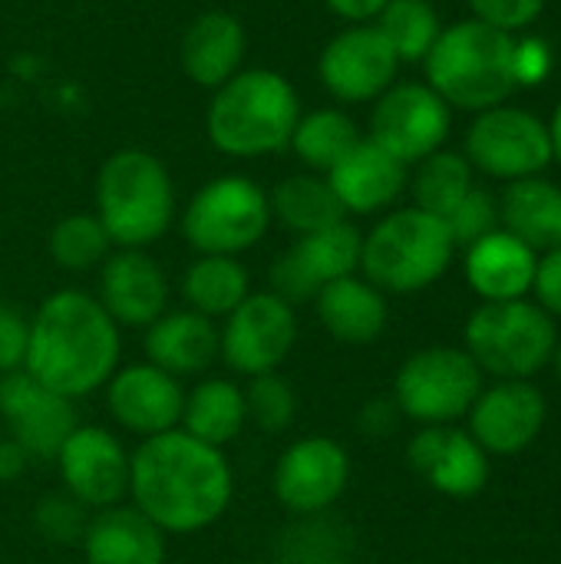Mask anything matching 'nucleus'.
<instances>
[{
  "label": "nucleus",
  "instance_id": "nucleus-3",
  "mask_svg": "<svg viewBox=\"0 0 561 564\" xmlns=\"http://www.w3.org/2000/svg\"><path fill=\"white\" fill-rule=\"evenodd\" d=\"M301 119L298 89L278 69H241L222 83L205 112L212 145L231 159H258L284 149Z\"/></svg>",
  "mask_w": 561,
  "mask_h": 564
},
{
  "label": "nucleus",
  "instance_id": "nucleus-25",
  "mask_svg": "<svg viewBox=\"0 0 561 564\" xmlns=\"http://www.w3.org/2000/svg\"><path fill=\"white\" fill-rule=\"evenodd\" d=\"M79 549L86 564H165V532L132 506H109L89 516Z\"/></svg>",
  "mask_w": 561,
  "mask_h": 564
},
{
  "label": "nucleus",
  "instance_id": "nucleus-36",
  "mask_svg": "<svg viewBox=\"0 0 561 564\" xmlns=\"http://www.w3.org/2000/svg\"><path fill=\"white\" fill-rule=\"evenodd\" d=\"M245 406H248V423L258 426L268 436L288 433L294 416H298V393L294 387L274 370L251 377L245 387Z\"/></svg>",
  "mask_w": 561,
  "mask_h": 564
},
{
  "label": "nucleus",
  "instance_id": "nucleus-30",
  "mask_svg": "<svg viewBox=\"0 0 561 564\" xmlns=\"http://www.w3.org/2000/svg\"><path fill=\"white\" fill-rule=\"evenodd\" d=\"M182 301L188 311L225 321L248 294H251V274L238 258L228 254H198L185 274H182Z\"/></svg>",
  "mask_w": 561,
  "mask_h": 564
},
{
  "label": "nucleus",
  "instance_id": "nucleus-10",
  "mask_svg": "<svg viewBox=\"0 0 561 564\" xmlns=\"http://www.w3.org/2000/svg\"><path fill=\"white\" fill-rule=\"evenodd\" d=\"M466 162L489 178L519 182L552 165L549 122L519 106H493L476 112L466 132Z\"/></svg>",
  "mask_w": 561,
  "mask_h": 564
},
{
  "label": "nucleus",
  "instance_id": "nucleus-42",
  "mask_svg": "<svg viewBox=\"0 0 561 564\" xmlns=\"http://www.w3.org/2000/svg\"><path fill=\"white\" fill-rule=\"evenodd\" d=\"M529 294L549 317H561V245L539 254Z\"/></svg>",
  "mask_w": 561,
  "mask_h": 564
},
{
  "label": "nucleus",
  "instance_id": "nucleus-16",
  "mask_svg": "<svg viewBox=\"0 0 561 564\" xmlns=\"http://www.w3.org/2000/svg\"><path fill=\"white\" fill-rule=\"evenodd\" d=\"M400 59L374 23H350L327 40L317 59L324 89L341 102H374L397 83Z\"/></svg>",
  "mask_w": 561,
  "mask_h": 564
},
{
  "label": "nucleus",
  "instance_id": "nucleus-13",
  "mask_svg": "<svg viewBox=\"0 0 561 564\" xmlns=\"http://www.w3.org/2000/svg\"><path fill=\"white\" fill-rule=\"evenodd\" d=\"M350 486V453L334 436H301L274 463L271 489L298 519L324 516Z\"/></svg>",
  "mask_w": 561,
  "mask_h": 564
},
{
  "label": "nucleus",
  "instance_id": "nucleus-15",
  "mask_svg": "<svg viewBox=\"0 0 561 564\" xmlns=\"http://www.w3.org/2000/svg\"><path fill=\"white\" fill-rule=\"evenodd\" d=\"M0 423L7 440L30 453V459H56L63 440L79 426L76 403L53 393L26 370L0 373Z\"/></svg>",
  "mask_w": 561,
  "mask_h": 564
},
{
  "label": "nucleus",
  "instance_id": "nucleus-48",
  "mask_svg": "<svg viewBox=\"0 0 561 564\" xmlns=\"http://www.w3.org/2000/svg\"><path fill=\"white\" fill-rule=\"evenodd\" d=\"M314 564H344V562H314Z\"/></svg>",
  "mask_w": 561,
  "mask_h": 564
},
{
  "label": "nucleus",
  "instance_id": "nucleus-43",
  "mask_svg": "<svg viewBox=\"0 0 561 564\" xmlns=\"http://www.w3.org/2000/svg\"><path fill=\"white\" fill-rule=\"evenodd\" d=\"M403 416H400V410H397V403L387 397V400H370L364 410H360V430L367 433V436H390L393 430H397V423H400Z\"/></svg>",
  "mask_w": 561,
  "mask_h": 564
},
{
  "label": "nucleus",
  "instance_id": "nucleus-44",
  "mask_svg": "<svg viewBox=\"0 0 561 564\" xmlns=\"http://www.w3.org/2000/svg\"><path fill=\"white\" fill-rule=\"evenodd\" d=\"M324 3L331 7V13H337L347 23H374L387 7V0H324Z\"/></svg>",
  "mask_w": 561,
  "mask_h": 564
},
{
  "label": "nucleus",
  "instance_id": "nucleus-26",
  "mask_svg": "<svg viewBox=\"0 0 561 564\" xmlns=\"http://www.w3.org/2000/svg\"><path fill=\"white\" fill-rule=\"evenodd\" d=\"M314 311L321 327L341 340V344H374L390 321V307H387V294L380 288H374L364 274H350L341 281H331L317 291L314 297Z\"/></svg>",
  "mask_w": 561,
  "mask_h": 564
},
{
  "label": "nucleus",
  "instance_id": "nucleus-40",
  "mask_svg": "<svg viewBox=\"0 0 561 564\" xmlns=\"http://www.w3.org/2000/svg\"><path fill=\"white\" fill-rule=\"evenodd\" d=\"M552 66H555V53H552L549 40H542V36H516L513 76H516L519 89H532V86L546 83Z\"/></svg>",
  "mask_w": 561,
  "mask_h": 564
},
{
  "label": "nucleus",
  "instance_id": "nucleus-27",
  "mask_svg": "<svg viewBox=\"0 0 561 564\" xmlns=\"http://www.w3.org/2000/svg\"><path fill=\"white\" fill-rule=\"evenodd\" d=\"M248 426L245 387L228 377H198L192 390H185L179 430L188 436L225 449Z\"/></svg>",
  "mask_w": 561,
  "mask_h": 564
},
{
  "label": "nucleus",
  "instance_id": "nucleus-24",
  "mask_svg": "<svg viewBox=\"0 0 561 564\" xmlns=\"http://www.w3.org/2000/svg\"><path fill=\"white\" fill-rule=\"evenodd\" d=\"M145 360L175 380L208 377L218 360V327L215 321L182 307L165 311L155 324L145 327Z\"/></svg>",
  "mask_w": 561,
  "mask_h": 564
},
{
  "label": "nucleus",
  "instance_id": "nucleus-9",
  "mask_svg": "<svg viewBox=\"0 0 561 564\" xmlns=\"http://www.w3.org/2000/svg\"><path fill=\"white\" fill-rule=\"evenodd\" d=\"M483 387V370L463 347L433 344L400 364L390 400L420 426H453L473 410Z\"/></svg>",
  "mask_w": 561,
  "mask_h": 564
},
{
  "label": "nucleus",
  "instance_id": "nucleus-31",
  "mask_svg": "<svg viewBox=\"0 0 561 564\" xmlns=\"http://www.w3.org/2000/svg\"><path fill=\"white\" fill-rule=\"evenodd\" d=\"M268 202H271V221H281L298 238L347 218L327 175H317V172L281 178L274 192L268 195Z\"/></svg>",
  "mask_w": 561,
  "mask_h": 564
},
{
  "label": "nucleus",
  "instance_id": "nucleus-20",
  "mask_svg": "<svg viewBox=\"0 0 561 564\" xmlns=\"http://www.w3.org/2000/svg\"><path fill=\"white\" fill-rule=\"evenodd\" d=\"M96 301L119 327L145 330L169 311V278L142 248H119L99 264Z\"/></svg>",
  "mask_w": 561,
  "mask_h": 564
},
{
  "label": "nucleus",
  "instance_id": "nucleus-19",
  "mask_svg": "<svg viewBox=\"0 0 561 564\" xmlns=\"http://www.w3.org/2000/svg\"><path fill=\"white\" fill-rule=\"evenodd\" d=\"M410 469L446 499H476L489 486V453L460 426H420L407 443Z\"/></svg>",
  "mask_w": 561,
  "mask_h": 564
},
{
  "label": "nucleus",
  "instance_id": "nucleus-14",
  "mask_svg": "<svg viewBox=\"0 0 561 564\" xmlns=\"http://www.w3.org/2000/svg\"><path fill=\"white\" fill-rule=\"evenodd\" d=\"M129 463L132 453L122 446V440L96 423H79L56 453L63 492H69L89 512L122 506L129 496Z\"/></svg>",
  "mask_w": 561,
  "mask_h": 564
},
{
  "label": "nucleus",
  "instance_id": "nucleus-47",
  "mask_svg": "<svg viewBox=\"0 0 561 564\" xmlns=\"http://www.w3.org/2000/svg\"><path fill=\"white\" fill-rule=\"evenodd\" d=\"M552 367H555V377H559L561 383V337L559 344H555V354H552Z\"/></svg>",
  "mask_w": 561,
  "mask_h": 564
},
{
  "label": "nucleus",
  "instance_id": "nucleus-21",
  "mask_svg": "<svg viewBox=\"0 0 561 564\" xmlns=\"http://www.w3.org/2000/svg\"><path fill=\"white\" fill-rule=\"evenodd\" d=\"M327 182L344 215H377L397 205L407 188V165L384 152L377 142L360 139L331 172Z\"/></svg>",
  "mask_w": 561,
  "mask_h": 564
},
{
  "label": "nucleus",
  "instance_id": "nucleus-32",
  "mask_svg": "<svg viewBox=\"0 0 561 564\" xmlns=\"http://www.w3.org/2000/svg\"><path fill=\"white\" fill-rule=\"evenodd\" d=\"M360 139L357 122L344 109H314L308 116L301 112L288 145L311 172L327 175Z\"/></svg>",
  "mask_w": 561,
  "mask_h": 564
},
{
  "label": "nucleus",
  "instance_id": "nucleus-38",
  "mask_svg": "<svg viewBox=\"0 0 561 564\" xmlns=\"http://www.w3.org/2000/svg\"><path fill=\"white\" fill-rule=\"evenodd\" d=\"M456 248H470L473 241L486 238L499 228V198H493L486 188H470V195L443 218Z\"/></svg>",
  "mask_w": 561,
  "mask_h": 564
},
{
  "label": "nucleus",
  "instance_id": "nucleus-4",
  "mask_svg": "<svg viewBox=\"0 0 561 564\" xmlns=\"http://www.w3.org/2000/svg\"><path fill=\"white\" fill-rule=\"evenodd\" d=\"M513 33L479 23L476 17L450 23L423 59L427 86L450 109L483 112L503 106L519 89L513 76Z\"/></svg>",
  "mask_w": 561,
  "mask_h": 564
},
{
  "label": "nucleus",
  "instance_id": "nucleus-18",
  "mask_svg": "<svg viewBox=\"0 0 561 564\" xmlns=\"http://www.w3.org/2000/svg\"><path fill=\"white\" fill-rule=\"evenodd\" d=\"M103 393H106L109 420L119 430L132 433L139 443L179 430L185 387L182 380H175L172 373L159 370L149 360L126 364V367L119 364V370L109 377Z\"/></svg>",
  "mask_w": 561,
  "mask_h": 564
},
{
  "label": "nucleus",
  "instance_id": "nucleus-22",
  "mask_svg": "<svg viewBox=\"0 0 561 564\" xmlns=\"http://www.w3.org/2000/svg\"><path fill=\"white\" fill-rule=\"evenodd\" d=\"M536 261H539V251H532L526 241H519L506 228H496L466 248L463 271H466V284L473 288V294L483 304H496V301L529 297Z\"/></svg>",
  "mask_w": 561,
  "mask_h": 564
},
{
  "label": "nucleus",
  "instance_id": "nucleus-11",
  "mask_svg": "<svg viewBox=\"0 0 561 564\" xmlns=\"http://www.w3.org/2000/svg\"><path fill=\"white\" fill-rule=\"evenodd\" d=\"M298 344V311L271 291H251L218 327V360L251 380L281 370Z\"/></svg>",
  "mask_w": 561,
  "mask_h": 564
},
{
  "label": "nucleus",
  "instance_id": "nucleus-34",
  "mask_svg": "<svg viewBox=\"0 0 561 564\" xmlns=\"http://www.w3.org/2000/svg\"><path fill=\"white\" fill-rule=\"evenodd\" d=\"M374 26L384 33L400 63H423L443 30L430 0H387Z\"/></svg>",
  "mask_w": 561,
  "mask_h": 564
},
{
  "label": "nucleus",
  "instance_id": "nucleus-28",
  "mask_svg": "<svg viewBox=\"0 0 561 564\" xmlns=\"http://www.w3.org/2000/svg\"><path fill=\"white\" fill-rule=\"evenodd\" d=\"M499 228L526 241L532 251H552L561 245V188L532 175L509 182L499 198Z\"/></svg>",
  "mask_w": 561,
  "mask_h": 564
},
{
  "label": "nucleus",
  "instance_id": "nucleus-7",
  "mask_svg": "<svg viewBox=\"0 0 561 564\" xmlns=\"http://www.w3.org/2000/svg\"><path fill=\"white\" fill-rule=\"evenodd\" d=\"M555 344V317L529 297L479 304L463 327V350L493 380H532L552 364Z\"/></svg>",
  "mask_w": 561,
  "mask_h": 564
},
{
  "label": "nucleus",
  "instance_id": "nucleus-35",
  "mask_svg": "<svg viewBox=\"0 0 561 564\" xmlns=\"http://www.w3.org/2000/svg\"><path fill=\"white\" fill-rule=\"evenodd\" d=\"M50 258L63 268V271H93L99 268L109 251H112V241L106 235V228L99 225L96 215L89 212H76V215H66L53 225L50 231Z\"/></svg>",
  "mask_w": 561,
  "mask_h": 564
},
{
  "label": "nucleus",
  "instance_id": "nucleus-23",
  "mask_svg": "<svg viewBox=\"0 0 561 564\" xmlns=\"http://www.w3.org/2000/svg\"><path fill=\"white\" fill-rule=\"evenodd\" d=\"M245 53H248V36L241 20L228 10H208L188 23L179 46V63L195 86L215 93L222 83L241 73Z\"/></svg>",
  "mask_w": 561,
  "mask_h": 564
},
{
  "label": "nucleus",
  "instance_id": "nucleus-8",
  "mask_svg": "<svg viewBox=\"0 0 561 564\" xmlns=\"http://www.w3.org/2000/svg\"><path fill=\"white\" fill-rule=\"evenodd\" d=\"M271 228L268 192L245 175H218L205 182L182 212V238L195 254L241 258Z\"/></svg>",
  "mask_w": 561,
  "mask_h": 564
},
{
  "label": "nucleus",
  "instance_id": "nucleus-12",
  "mask_svg": "<svg viewBox=\"0 0 561 564\" xmlns=\"http://www.w3.org/2000/svg\"><path fill=\"white\" fill-rule=\"evenodd\" d=\"M453 109L427 83H393L370 112V142L403 165L440 152L450 139Z\"/></svg>",
  "mask_w": 561,
  "mask_h": 564
},
{
  "label": "nucleus",
  "instance_id": "nucleus-37",
  "mask_svg": "<svg viewBox=\"0 0 561 564\" xmlns=\"http://www.w3.org/2000/svg\"><path fill=\"white\" fill-rule=\"evenodd\" d=\"M89 509L76 502L69 492H46L33 506V529L50 545H79L89 525Z\"/></svg>",
  "mask_w": 561,
  "mask_h": 564
},
{
  "label": "nucleus",
  "instance_id": "nucleus-41",
  "mask_svg": "<svg viewBox=\"0 0 561 564\" xmlns=\"http://www.w3.org/2000/svg\"><path fill=\"white\" fill-rule=\"evenodd\" d=\"M26 344H30V321L17 307L0 301V373L23 370Z\"/></svg>",
  "mask_w": 561,
  "mask_h": 564
},
{
  "label": "nucleus",
  "instance_id": "nucleus-17",
  "mask_svg": "<svg viewBox=\"0 0 561 564\" xmlns=\"http://www.w3.org/2000/svg\"><path fill=\"white\" fill-rule=\"evenodd\" d=\"M466 420V433L489 456H519L542 436L549 400L532 380H496L479 390Z\"/></svg>",
  "mask_w": 561,
  "mask_h": 564
},
{
  "label": "nucleus",
  "instance_id": "nucleus-1",
  "mask_svg": "<svg viewBox=\"0 0 561 564\" xmlns=\"http://www.w3.org/2000/svg\"><path fill=\"white\" fill-rule=\"evenodd\" d=\"M235 473L225 449L185 430L142 440L129 463V499L165 535L212 529L231 506Z\"/></svg>",
  "mask_w": 561,
  "mask_h": 564
},
{
  "label": "nucleus",
  "instance_id": "nucleus-5",
  "mask_svg": "<svg viewBox=\"0 0 561 564\" xmlns=\"http://www.w3.org/2000/svg\"><path fill=\"white\" fill-rule=\"evenodd\" d=\"M112 248H149L175 221L169 169L145 149L112 152L96 175V212Z\"/></svg>",
  "mask_w": 561,
  "mask_h": 564
},
{
  "label": "nucleus",
  "instance_id": "nucleus-6",
  "mask_svg": "<svg viewBox=\"0 0 561 564\" xmlns=\"http://www.w3.org/2000/svg\"><path fill=\"white\" fill-rule=\"evenodd\" d=\"M453 254L456 241L443 218L417 205L397 208L364 235L360 274L384 294H417L450 271Z\"/></svg>",
  "mask_w": 561,
  "mask_h": 564
},
{
  "label": "nucleus",
  "instance_id": "nucleus-39",
  "mask_svg": "<svg viewBox=\"0 0 561 564\" xmlns=\"http://www.w3.org/2000/svg\"><path fill=\"white\" fill-rule=\"evenodd\" d=\"M470 7L479 23H489V26L516 36L542 17L546 0H470Z\"/></svg>",
  "mask_w": 561,
  "mask_h": 564
},
{
  "label": "nucleus",
  "instance_id": "nucleus-2",
  "mask_svg": "<svg viewBox=\"0 0 561 564\" xmlns=\"http://www.w3.org/2000/svg\"><path fill=\"white\" fill-rule=\"evenodd\" d=\"M122 364V327L96 294L79 288L53 291L30 317L23 370L66 400L99 393Z\"/></svg>",
  "mask_w": 561,
  "mask_h": 564
},
{
  "label": "nucleus",
  "instance_id": "nucleus-33",
  "mask_svg": "<svg viewBox=\"0 0 561 564\" xmlns=\"http://www.w3.org/2000/svg\"><path fill=\"white\" fill-rule=\"evenodd\" d=\"M473 188V165L466 162L463 152H450L440 149L433 155H427L423 162H417L413 172V205L446 218Z\"/></svg>",
  "mask_w": 561,
  "mask_h": 564
},
{
  "label": "nucleus",
  "instance_id": "nucleus-29",
  "mask_svg": "<svg viewBox=\"0 0 561 564\" xmlns=\"http://www.w3.org/2000/svg\"><path fill=\"white\" fill-rule=\"evenodd\" d=\"M360 251H364V235L344 218L337 225H327L321 231L294 238V245L284 251L294 271L321 291L331 281L350 278L360 271Z\"/></svg>",
  "mask_w": 561,
  "mask_h": 564
},
{
  "label": "nucleus",
  "instance_id": "nucleus-45",
  "mask_svg": "<svg viewBox=\"0 0 561 564\" xmlns=\"http://www.w3.org/2000/svg\"><path fill=\"white\" fill-rule=\"evenodd\" d=\"M30 453L20 449L13 440L0 436V482H17L26 469H30Z\"/></svg>",
  "mask_w": 561,
  "mask_h": 564
},
{
  "label": "nucleus",
  "instance_id": "nucleus-46",
  "mask_svg": "<svg viewBox=\"0 0 561 564\" xmlns=\"http://www.w3.org/2000/svg\"><path fill=\"white\" fill-rule=\"evenodd\" d=\"M549 139H552V162L561 165V102L552 112V122H549Z\"/></svg>",
  "mask_w": 561,
  "mask_h": 564
}]
</instances>
